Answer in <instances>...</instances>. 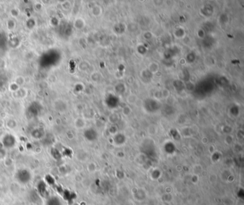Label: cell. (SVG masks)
<instances>
[{"mask_svg":"<svg viewBox=\"0 0 244 205\" xmlns=\"http://www.w3.org/2000/svg\"><path fill=\"white\" fill-rule=\"evenodd\" d=\"M37 192L40 195V197H42L44 198H48L49 197V192L47 190V184L45 182L42 181H40V182L37 184Z\"/></svg>","mask_w":244,"mask_h":205,"instance_id":"2","label":"cell"},{"mask_svg":"<svg viewBox=\"0 0 244 205\" xmlns=\"http://www.w3.org/2000/svg\"><path fill=\"white\" fill-rule=\"evenodd\" d=\"M46 205H63L61 200L57 196L49 197L47 198Z\"/></svg>","mask_w":244,"mask_h":205,"instance_id":"3","label":"cell"},{"mask_svg":"<svg viewBox=\"0 0 244 205\" xmlns=\"http://www.w3.org/2000/svg\"><path fill=\"white\" fill-rule=\"evenodd\" d=\"M15 179L18 183L21 184H28L32 179L31 173L26 169H21L17 171L15 174Z\"/></svg>","mask_w":244,"mask_h":205,"instance_id":"1","label":"cell"}]
</instances>
